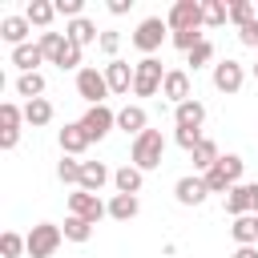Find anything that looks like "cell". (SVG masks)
<instances>
[{
    "label": "cell",
    "instance_id": "36",
    "mask_svg": "<svg viewBox=\"0 0 258 258\" xmlns=\"http://www.w3.org/2000/svg\"><path fill=\"white\" fill-rule=\"evenodd\" d=\"M40 52H44V60H56V52H60V44H64V36L60 32H40Z\"/></svg>",
    "mask_w": 258,
    "mask_h": 258
},
{
    "label": "cell",
    "instance_id": "45",
    "mask_svg": "<svg viewBox=\"0 0 258 258\" xmlns=\"http://www.w3.org/2000/svg\"><path fill=\"white\" fill-rule=\"evenodd\" d=\"M254 81H258V64H254Z\"/></svg>",
    "mask_w": 258,
    "mask_h": 258
},
{
    "label": "cell",
    "instance_id": "2",
    "mask_svg": "<svg viewBox=\"0 0 258 258\" xmlns=\"http://www.w3.org/2000/svg\"><path fill=\"white\" fill-rule=\"evenodd\" d=\"M161 85H165V69H161V60L145 56V60L133 64V93H137V97H153V93H161Z\"/></svg>",
    "mask_w": 258,
    "mask_h": 258
},
{
    "label": "cell",
    "instance_id": "11",
    "mask_svg": "<svg viewBox=\"0 0 258 258\" xmlns=\"http://www.w3.org/2000/svg\"><path fill=\"white\" fill-rule=\"evenodd\" d=\"M242 77H246V73H242L238 60H218V64H214V89H218V93H238V89H242Z\"/></svg>",
    "mask_w": 258,
    "mask_h": 258
},
{
    "label": "cell",
    "instance_id": "30",
    "mask_svg": "<svg viewBox=\"0 0 258 258\" xmlns=\"http://www.w3.org/2000/svg\"><path fill=\"white\" fill-rule=\"evenodd\" d=\"M214 169H218V173H222L230 185H238V177H242V157H238V153H222Z\"/></svg>",
    "mask_w": 258,
    "mask_h": 258
},
{
    "label": "cell",
    "instance_id": "24",
    "mask_svg": "<svg viewBox=\"0 0 258 258\" xmlns=\"http://www.w3.org/2000/svg\"><path fill=\"white\" fill-rule=\"evenodd\" d=\"M230 230H234V242H238V246H254V242H258V218H254V214L234 218Z\"/></svg>",
    "mask_w": 258,
    "mask_h": 258
},
{
    "label": "cell",
    "instance_id": "34",
    "mask_svg": "<svg viewBox=\"0 0 258 258\" xmlns=\"http://www.w3.org/2000/svg\"><path fill=\"white\" fill-rule=\"evenodd\" d=\"M202 12H206V24H210V28H218V24L230 20V4H222V0H206Z\"/></svg>",
    "mask_w": 258,
    "mask_h": 258
},
{
    "label": "cell",
    "instance_id": "31",
    "mask_svg": "<svg viewBox=\"0 0 258 258\" xmlns=\"http://www.w3.org/2000/svg\"><path fill=\"white\" fill-rule=\"evenodd\" d=\"M81 173H85V161H77V157H60L56 177H60L64 185H81Z\"/></svg>",
    "mask_w": 258,
    "mask_h": 258
},
{
    "label": "cell",
    "instance_id": "41",
    "mask_svg": "<svg viewBox=\"0 0 258 258\" xmlns=\"http://www.w3.org/2000/svg\"><path fill=\"white\" fill-rule=\"evenodd\" d=\"M177 145H181V149H189V153H194V149H198V145H202V133H189V129H177Z\"/></svg>",
    "mask_w": 258,
    "mask_h": 258
},
{
    "label": "cell",
    "instance_id": "13",
    "mask_svg": "<svg viewBox=\"0 0 258 258\" xmlns=\"http://www.w3.org/2000/svg\"><path fill=\"white\" fill-rule=\"evenodd\" d=\"M173 194H177V202H181V206H202L210 189H206V177H198V173H194V177H177Z\"/></svg>",
    "mask_w": 258,
    "mask_h": 258
},
{
    "label": "cell",
    "instance_id": "47",
    "mask_svg": "<svg viewBox=\"0 0 258 258\" xmlns=\"http://www.w3.org/2000/svg\"><path fill=\"white\" fill-rule=\"evenodd\" d=\"M254 218H258V214H254Z\"/></svg>",
    "mask_w": 258,
    "mask_h": 258
},
{
    "label": "cell",
    "instance_id": "42",
    "mask_svg": "<svg viewBox=\"0 0 258 258\" xmlns=\"http://www.w3.org/2000/svg\"><path fill=\"white\" fill-rule=\"evenodd\" d=\"M97 44H101V52H109V56H113V52L121 48V36H117V32H101V40H97Z\"/></svg>",
    "mask_w": 258,
    "mask_h": 258
},
{
    "label": "cell",
    "instance_id": "6",
    "mask_svg": "<svg viewBox=\"0 0 258 258\" xmlns=\"http://www.w3.org/2000/svg\"><path fill=\"white\" fill-rule=\"evenodd\" d=\"M77 93H81L89 105H105V97H109V81H105V73H97V69H81V73H77Z\"/></svg>",
    "mask_w": 258,
    "mask_h": 258
},
{
    "label": "cell",
    "instance_id": "23",
    "mask_svg": "<svg viewBox=\"0 0 258 258\" xmlns=\"http://www.w3.org/2000/svg\"><path fill=\"white\" fill-rule=\"evenodd\" d=\"M137 210H141L137 194H117V198L109 202V218H117V222H129V218H137Z\"/></svg>",
    "mask_w": 258,
    "mask_h": 258
},
{
    "label": "cell",
    "instance_id": "15",
    "mask_svg": "<svg viewBox=\"0 0 258 258\" xmlns=\"http://www.w3.org/2000/svg\"><path fill=\"white\" fill-rule=\"evenodd\" d=\"M173 121L177 129H189V133H202V121H206V105L202 101H185L173 109Z\"/></svg>",
    "mask_w": 258,
    "mask_h": 258
},
{
    "label": "cell",
    "instance_id": "17",
    "mask_svg": "<svg viewBox=\"0 0 258 258\" xmlns=\"http://www.w3.org/2000/svg\"><path fill=\"white\" fill-rule=\"evenodd\" d=\"M28 28H32L28 16H4V20H0V36H4L8 44H16V48L28 44Z\"/></svg>",
    "mask_w": 258,
    "mask_h": 258
},
{
    "label": "cell",
    "instance_id": "40",
    "mask_svg": "<svg viewBox=\"0 0 258 258\" xmlns=\"http://www.w3.org/2000/svg\"><path fill=\"white\" fill-rule=\"evenodd\" d=\"M81 0H56V16H69V20H81Z\"/></svg>",
    "mask_w": 258,
    "mask_h": 258
},
{
    "label": "cell",
    "instance_id": "33",
    "mask_svg": "<svg viewBox=\"0 0 258 258\" xmlns=\"http://www.w3.org/2000/svg\"><path fill=\"white\" fill-rule=\"evenodd\" d=\"M81 52H85V48H81V44H73V40L64 36V44H60V52H56V60H52V64H56V69H77V64H81Z\"/></svg>",
    "mask_w": 258,
    "mask_h": 258
},
{
    "label": "cell",
    "instance_id": "29",
    "mask_svg": "<svg viewBox=\"0 0 258 258\" xmlns=\"http://www.w3.org/2000/svg\"><path fill=\"white\" fill-rule=\"evenodd\" d=\"M60 234L69 238V242H89L93 238V222H85V218H64V226H60Z\"/></svg>",
    "mask_w": 258,
    "mask_h": 258
},
{
    "label": "cell",
    "instance_id": "14",
    "mask_svg": "<svg viewBox=\"0 0 258 258\" xmlns=\"http://www.w3.org/2000/svg\"><path fill=\"white\" fill-rule=\"evenodd\" d=\"M226 214L230 218H242V214H254V181L250 185H234L230 194H226Z\"/></svg>",
    "mask_w": 258,
    "mask_h": 258
},
{
    "label": "cell",
    "instance_id": "43",
    "mask_svg": "<svg viewBox=\"0 0 258 258\" xmlns=\"http://www.w3.org/2000/svg\"><path fill=\"white\" fill-rule=\"evenodd\" d=\"M109 12H113V16H121V12H129V0H109Z\"/></svg>",
    "mask_w": 258,
    "mask_h": 258
},
{
    "label": "cell",
    "instance_id": "12",
    "mask_svg": "<svg viewBox=\"0 0 258 258\" xmlns=\"http://www.w3.org/2000/svg\"><path fill=\"white\" fill-rule=\"evenodd\" d=\"M56 141H60V153H64V157H77V153H85V149H89V145H93V141H89V133H85V125H81V121H73V125H64V129H60V137H56Z\"/></svg>",
    "mask_w": 258,
    "mask_h": 258
},
{
    "label": "cell",
    "instance_id": "22",
    "mask_svg": "<svg viewBox=\"0 0 258 258\" xmlns=\"http://www.w3.org/2000/svg\"><path fill=\"white\" fill-rule=\"evenodd\" d=\"M189 157H194V169H198V173H210V169L218 165V157H222V153H218V145H214L210 137H202V145H198Z\"/></svg>",
    "mask_w": 258,
    "mask_h": 258
},
{
    "label": "cell",
    "instance_id": "46",
    "mask_svg": "<svg viewBox=\"0 0 258 258\" xmlns=\"http://www.w3.org/2000/svg\"><path fill=\"white\" fill-rule=\"evenodd\" d=\"M254 12H258V4H254Z\"/></svg>",
    "mask_w": 258,
    "mask_h": 258
},
{
    "label": "cell",
    "instance_id": "44",
    "mask_svg": "<svg viewBox=\"0 0 258 258\" xmlns=\"http://www.w3.org/2000/svg\"><path fill=\"white\" fill-rule=\"evenodd\" d=\"M234 258H258V246H238V254Z\"/></svg>",
    "mask_w": 258,
    "mask_h": 258
},
{
    "label": "cell",
    "instance_id": "16",
    "mask_svg": "<svg viewBox=\"0 0 258 258\" xmlns=\"http://www.w3.org/2000/svg\"><path fill=\"white\" fill-rule=\"evenodd\" d=\"M105 81H109V93H129L133 89V69L125 60H109L105 64Z\"/></svg>",
    "mask_w": 258,
    "mask_h": 258
},
{
    "label": "cell",
    "instance_id": "38",
    "mask_svg": "<svg viewBox=\"0 0 258 258\" xmlns=\"http://www.w3.org/2000/svg\"><path fill=\"white\" fill-rule=\"evenodd\" d=\"M185 56H189V64H194V69H202V64H210V60H214V44H210V40H202V44H198V48H189Z\"/></svg>",
    "mask_w": 258,
    "mask_h": 258
},
{
    "label": "cell",
    "instance_id": "4",
    "mask_svg": "<svg viewBox=\"0 0 258 258\" xmlns=\"http://www.w3.org/2000/svg\"><path fill=\"white\" fill-rule=\"evenodd\" d=\"M165 24H169L173 32H194V28H202V24H206V12H202V0H177V4L169 8V16H165Z\"/></svg>",
    "mask_w": 258,
    "mask_h": 258
},
{
    "label": "cell",
    "instance_id": "32",
    "mask_svg": "<svg viewBox=\"0 0 258 258\" xmlns=\"http://www.w3.org/2000/svg\"><path fill=\"white\" fill-rule=\"evenodd\" d=\"M24 250H28V238H20L16 230H4V234H0V254H4V258H20Z\"/></svg>",
    "mask_w": 258,
    "mask_h": 258
},
{
    "label": "cell",
    "instance_id": "10",
    "mask_svg": "<svg viewBox=\"0 0 258 258\" xmlns=\"http://www.w3.org/2000/svg\"><path fill=\"white\" fill-rule=\"evenodd\" d=\"M20 121H24V113L12 101H4L0 105V149H12L20 141Z\"/></svg>",
    "mask_w": 258,
    "mask_h": 258
},
{
    "label": "cell",
    "instance_id": "3",
    "mask_svg": "<svg viewBox=\"0 0 258 258\" xmlns=\"http://www.w3.org/2000/svg\"><path fill=\"white\" fill-rule=\"evenodd\" d=\"M60 242H64V234H60V226H52V222H36V226L28 230V254H32V258H52V254L60 250Z\"/></svg>",
    "mask_w": 258,
    "mask_h": 258
},
{
    "label": "cell",
    "instance_id": "8",
    "mask_svg": "<svg viewBox=\"0 0 258 258\" xmlns=\"http://www.w3.org/2000/svg\"><path fill=\"white\" fill-rule=\"evenodd\" d=\"M165 20L161 16H149V20H141L137 24V32H133V44L141 48V52H153V48H161V40H165Z\"/></svg>",
    "mask_w": 258,
    "mask_h": 258
},
{
    "label": "cell",
    "instance_id": "26",
    "mask_svg": "<svg viewBox=\"0 0 258 258\" xmlns=\"http://www.w3.org/2000/svg\"><path fill=\"white\" fill-rule=\"evenodd\" d=\"M24 121H28V125H48V121H52V105H48V97L24 101Z\"/></svg>",
    "mask_w": 258,
    "mask_h": 258
},
{
    "label": "cell",
    "instance_id": "35",
    "mask_svg": "<svg viewBox=\"0 0 258 258\" xmlns=\"http://www.w3.org/2000/svg\"><path fill=\"white\" fill-rule=\"evenodd\" d=\"M254 16H258V12H254V4H250V0H234V4H230V20H234L238 28H242V24H250Z\"/></svg>",
    "mask_w": 258,
    "mask_h": 258
},
{
    "label": "cell",
    "instance_id": "25",
    "mask_svg": "<svg viewBox=\"0 0 258 258\" xmlns=\"http://www.w3.org/2000/svg\"><path fill=\"white\" fill-rule=\"evenodd\" d=\"M105 181H109V169H105V161H85V173H81V189L97 194Z\"/></svg>",
    "mask_w": 258,
    "mask_h": 258
},
{
    "label": "cell",
    "instance_id": "7",
    "mask_svg": "<svg viewBox=\"0 0 258 258\" xmlns=\"http://www.w3.org/2000/svg\"><path fill=\"white\" fill-rule=\"evenodd\" d=\"M81 125H85L89 141H101V137L117 125V113H113L109 105H89V109H85V117H81Z\"/></svg>",
    "mask_w": 258,
    "mask_h": 258
},
{
    "label": "cell",
    "instance_id": "28",
    "mask_svg": "<svg viewBox=\"0 0 258 258\" xmlns=\"http://www.w3.org/2000/svg\"><path fill=\"white\" fill-rule=\"evenodd\" d=\"M16 93H20L24 101H36V97H44V77H40V73H20V81H16Z\"/></svg>",
    "mask_w": 258,
    "mask_h": 258
},
{
    "label": "cell",
    "instance_id": "1",
    "mask_svg": "<svg viewBox=\"0 0 258 258\" xmlns=\"http://www.w3.org/2000/svg\"><path fill=\"white\" fill-rule=\"evenodd\" d=\"M165 157V137L161 129H145L141 137H133V165L145 173V169H157Z\"/></svg>",
    "mask_w": 258,
    "mask_h": 258
},
{
    "label": "cell",
    "instance_id": "19",
    "mask_svg": "<svg viewBox=\"0 0 258 258\" xmlns=\"http://www.w3.org/2000/svg\"><path fill=\"white\" fill-rule=\"evenodd\" d=\"M117 129L141 137V133H145V109H141V105H125V109L117 113Z\"/></svg>",
    "mask_w": 258,
    "mask_h": 258
},
{
    "label": "cell",
    "instance_id": "39",
    "mask_svg": "<svg viewBox=\"0 0 258 258\" xmlns=\"http://www.w3.org/2000/svg\"><path fill=\"white\" fill-rule=\"evenodd\" d=\"M238 40H242L246 48H258V16H254L250 24H242V28H238Z\"/></svg>",
    "mask_w": 258,
    "mask_h": 258
},
{
    "label": "cell",
    "instance_id": "37",
    "mask_svg": "<svg viewBox=\"0 0 258 258\" xmlns=\"http://www.w3.org/2000/svg\"><path fill=\"white\" fill-rule=\"evenodd\" d=\"M206 36H202V28H194V32H173V48H181V52H189V48H198Z\"/></svg>",
    "mask_w": 258,
    "mask_h": 258
},
{
    "label": "cell",
    "instance_id": "27",
    "mask_svg": "<svg viewBox=\"0 0 258 258\" xmlns=\"http://www.w3.org/2000/svg\"><path fill=\"white\" fill-rule=\"evenodd\" d=\"M24 16H28V24H36V28H48V24H52V16H56V4H48V0H32Z\"/></svg>",
    "mask_w": 258,
    "mask_h": 258
},
{
    "label": "cell",
    "instance_id": "20",
    "mask_svg": "<svg viewBox=\"0 0 258 258\" xmlns=\"http://www.w3.org/2000/svg\"><path fill=\"white\" fill-rule=\"evenodd\" d=\"M141 181H145V173H141L137 165H121V169L113 173L117 194H141Z\"/></svg>",
    "mask_w": 258,
    "mask_h": 258
},
{
    "label": "cell",
    "instance_id": "5",
    "mask_svg": "<svg viewBox=\"0 0 258 258\" xmlns=\"http://www.w3.org/2000/svg\"><path fill=\"white\" fill-rule=\"evenodd\" d=\"M69 214L73 218H85V222H101L105 214H109V206H101V198L97 194H89V189H77V194H69Z\"/></svg>",
    "mask_w": 258,
    "mask_h": 258
},
{
    "label": "cell",
    "instance_id": "18",
    "mask_svg": "<svg viewBox=\"0 0 258 258\" xmlns=\"http://www.w3.org/2000/svg\"><path fill=\"white\" fill-rule=\"evenodd\" d=\"M12 64H16L20 73H36V64H44L40 44H20V48H12Z\"/></svg>",
    "mask_w": 258,
    "mask_h": 258
},
{
    "label": "cell",
    "instance_id": "9",
    "mask_svg": "<svg viewBox=\"0 0 258 258\" xmlns=\"http://www.w3.org/2000/svg\"><path fill=\"white\" fill-rule=\"evenodd\" d=\"M161 97H169V101H173V109H177V105H185V101H194L189 73H185V69H169V73H165V85H161Z\"/></svg>",
    "mask_w": 258,
    "mask_h": 258
},
{
    "label": "cell",
    "instance_id": "21",
    "mask_svg": "<svg viewBox=\"0 0 258 258\" xmlns=\"http://www.w3.org/2000/svg\"><path fill=\"white\" fill-rule=\"evenodd\" d=\"M64 36H69L73 44H81V48H85V44H93V40H101V36H97V24H93V20H85V16H81V20H69Z\"/></svg>",
    "mask_w": 258,
    "mask_h": 258
}]
</instances>
